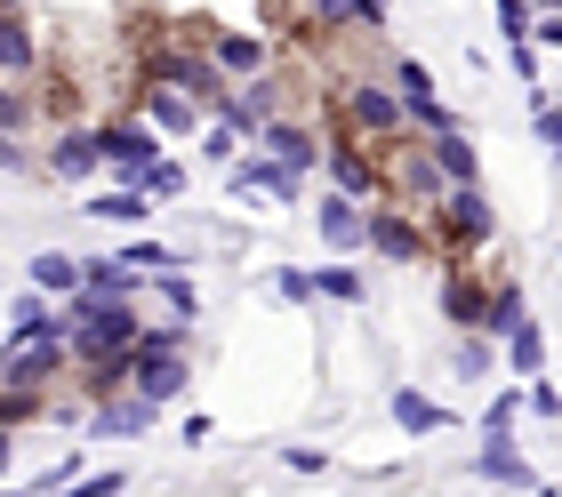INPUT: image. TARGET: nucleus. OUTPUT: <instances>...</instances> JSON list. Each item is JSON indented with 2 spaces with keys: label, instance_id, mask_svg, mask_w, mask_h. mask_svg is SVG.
Listing matches in <instances>:
<instances>
[{
  "label": "nucleus",
  "instance_id": "1",
  "mask_svg": "<svg viewBox=\"0 0 562 497\" xmlns=\"http://www.w3.org/2000/svg\"><path fill=\"white\" fill-rule=\"evenodd\" d=\"M186 385H193V329H186V321L137 329V337H130V394H145L153 409H169Z\"/></svg>",
  "mask_w": 562,
  "mask_h": 497
},
{
  "label": "nucleus",
  "instance_id": "2",
  "mask_svg": "<svg viewBox=\"0 0 562 497\" xmlns=\"http://www.w3.org/2000/svg\"><path fill=\"white\" fill-rule=\"evenodd\" d=\"M418 225H426L434 249H491V241H498V208H491V193H482V185H442Z\"/></svg>",
  "mask_w": 562,
  "mask_h": 497
},
{
  "label": "nucleus",
  "instance_id": "3",
  "mask_svg": "<svg viewBox=\"0 0 562 497\" xmlns=\"http://www.w3.org/2000/svg\"><path fill=\"white\" fill-rule=\"evenodd\" d=\"M65 346H72V370H89V361H113V353H130V337H137V305H72L65 297Z\"/></svg>",
  "mask_w": 562,
  "mask_h": 497
},
{
  "label": "nucleus",
  "instance_id": "4",
  "mask_svg": "<svg viewBox=\"0 0 562 497\" xmlns=\"http://www.w3.org/2000/svg\"><path fill=\"white\" fill-rule=\"evenodd\" d=\"M0 346H9V370H0V377H9V385H33V394H48V385L72 370V346H65V321H57V313H48L33 337H0Z\"/></svg>",
  "mask_w": 562,
  "mask_h": 497
},
{
  "label": "nucleus",
  "instance_id": "5",
  "mask_svg": "<svg viewBox=\"0 0 562 497\" xmlns=\"http://www.w3.org/2000/svg\"><path fill=\"white\" fill-rule=\"evenodd\" d=\"M362 257H378V266H426V257H434V241H426V225L411 217V208H386V201H370Z\"/></svg>",
  "mask_w": 562,
  "mask_h": 497
},
{
  "label": "nucleus",
  "instance_id": "6",
  "mask_svg": "<svg viewBox=\"0 0 562 497\" xmlns=\"http://www.w3.org/2000/svg\"><path fill=\"white\" fill-rule=\"evenodd\" d=\"M346 104V137H362V145H394L402 137V97H394V81H346L338 89Z\"/></svg>",
  "mask_w": 562,
  "mask_h": 497
},
{
  "label": "nucleus",
  "instance_id": "7",
  "mask_svg": "<svg viewBox=\"0 0 562 497\" xmlns=\"http://www.w3.org/2000/svg\"><path fill=\"white\" fill-rule=\"evenodd\" d=\"M161 161V137L130 113V121H113V128H97V169H113V185H137V177Z\"/></svg>",
  "mask_w": 562,
  "mask_h": 497
},
{
  "label": "nucleus",
  "instance_id": "8",
  "mask_svg": "<svg viewBox=\"0 0 562 497\" xmlns=\"http://www.w3.org/2000/svg\"><path fill=\"white\" fill-rule=\"evenodd\" d=\"M201 57H210L217 81L234 89V81H249V72L273 65V41H266V33H201Z\"/></svg>",
  "mask_w": 562,
  "mask_h": 497
},
{
  "label": "nucleus",
  "instance_id": "9",
  "mask_svg": "<svg viewBox=\"0 0 562 497\" xmlns=\"http://www.w3.org/2000/svg\"><path fill=\"white\" fill-rule=\"evenodd\" d=\"M145 81H169V89H186L193 104H210V113H217V97H225L217 65H210V57H193V48H161V57L145 65Z\"/></svg>",
  "mask_w": 562,
  "mask_h": 497
},
{
  "label": "nucleus",
  "instance_id": "10",
  "mask_svg": "<svg viewBox=\"0 0 562 497\" xmlns=\"http://www.w3.org/2000/svg\"><path fill=\"white\" fill-rule=\"evenodd\" d=\"M145 273H130L121 257H81V281H72V305H137Z\"/></svg>",
  "mask_w": 562,
  "mask_h": 497
},
{
  "label": "nucleus",
  "instance_id": "11",
  "mask_svg": "<svg viewBox=\"0 0 562 497\" xmlns=\"http://www.w3.org/2000/svg\"><path fill=\"white\" fill-rule=\"evenodd\" d=\"M273 113H281V89L266 81V72H249V81H234V89L217 97V121L234 128V137H258Z\"/></svg>",
  "mask_w": 562,
  "mask_h": 497
},
{
  "label": "nucleus",
  "instance_id": "12",
  "mask_svg": "<svg viewBox=\"0 0 562 497\" xmlns=\"http://www.w3.org/2000/svg\"><path fill=\"white\" fill-rule=\"evenodd\" d=\"M322 169H329V193H346V201H378V161H370V145L362 137H338V145H322Z\"/></svg>",
  "mask_w": 562,
  "mask_h": 497
},
{
  "label": "nucleus",
  "instance_id": "13",
  "mask_svg": "<svg viewBox=\"0 0 562 497\" xmlns=\"http://www.w3.org/2000/svg\"><path fill=\"white\" fill-rule=\"evenodd\" d=\"M153 426H161V409H153L145 394H130V385H121V394H97V409H89V433L97 441H137Z\"/></svg>",
  "mask_w": 562,
  "mask_h": 497
},
{
  "label": "nucleus",
  "instance_id": "14",
  "mask_svg": "<svg viewBox=\"0 0 562 497\" xmlns=\"http://www.w3.org/2000/svg\"><path fill=\"white\" fill-rule=\"evenodd\" d=\"M137 121L153 128V137H201V104H193L186 89H169V81H145Z\"/></svg>",
  "mask_w": 562,
  "mask_h": 497
},
{
  "label": "nucleus",
  "instance_id": "15",
  "mask_svg": "<svg viewBox=\"0 0 562 497\" xmlns=\"http://www.w3.org/2000/svg\"><path fill=\"white\" fill-rule=\"evenodd\" d=\"M362 225H370L362 201H346V193H322L314 201V233H322L329 257H362Z\"/></svg>",
  "mask_w": 562,
  "mask_h": 497
},
{
  "label": "nucleus",
  "instance_id": "16",
  "mask_svg": "<svg viewBox=\"0 0 562 497\" xmlns=\"http://www.w3.org/2000/svg\"><path fill=\"white\" fill-rule=\"evenodd\" d=\"M258 153H273L281 169H297V177H314L322 169V137L305 121H290V113H273L266 128H258Z\"/></svg>",
  "mask_w": 562,
  "mask_h": 497
},
{
  "label": "nucleus",
  "instance_id": "17",
  "mask_svg": "<svg viewBox=\"0 0 562 497\" xmlns=\"http://www.w3.org/2000/svg\"><path fill=\"white\" fill-rule=\"evenodd\" d=\"M225 193H234V201H249V193H266V201H297V193H305V177H297V169H281L273 153H249V161H234Z\"/></svg>",
  "mask_w": 562,
  "mask_h": 497
},
{
  "label": "nucleus",
  "instance_id": "18",
  "mask_svg": "<svg viewBox=\"0 0 562 497\" xmlns=\"http://www.w3.org/2000/svg\"><path fill=\"white\" fill-rule=\"evenodd\" d=\"M474 482H491V489H539L530 458L515 450V433H482V450H474Z\"/></svg>",
  "mask_w": 562,
  "mask_h": 497
},
{
  "label": "nucleus",
  "instance_id": "19",
  "mask_svg": "<svg viewBox=\"0 0 562 497\" xmlns=\"http://www.w3.org/2000/svg\"><path fill=\"white\" fill-rule=\"evenodd\" d=\"M24 72H41V41L16 9H0V81H24Z\"/></svg>",
  "mask_w": 562,
  "mask_h": 497
},
{
  "label": "nucleus",
  "instance_id": "20",
  "mask_svg": "<svg viewBox=\"0 0 562 497\" xmlns=\"http://www.w3.org/2000/svg\"><path fill=\"white\" fill-rule=\"evenodd\" d=\"M386 409H394V426L411 433V441H426V433H442V426H450V409L434 402V394H418V385H394V402H386Z\"/></svg>",
  "mask_w": 562,
  "mask_h": 497
},
{
  "label": "nucleus",
  "instance_id": "21",
  "mask_svg": "<svg viewBox=\"0 0 562 497\" xmlns=\"http://www.w3.org/2000/svg\"><path fill=\"white\" fill-rule=\"evenodd\" d=\"M426 161L442 169V185H482V161H474L467 128H450V137H426Z\"/></svg>",
  "mask_w": 562,
  "mask_h": 497
},
{
  "label": "nucleus",
  "instance_id": "22",
  "mask_svg": "<svg viewBox=\"0 0 562 497\" xmlns=\"http://www.w3.org/2000/svg\"><path fill=\"white\" fill-rule=\"evenodd\" d=\"M48 169H57L65 185L97 177V128H57V145H48Z\"/></svg>",
  "mask_w": 562,
  "mask_h": 497
},
{
  "label": "nucleus",
  "instance_id": "23",
  "mask_svg": "<svg viewBox=\"0 0 562 497\" xmlns=\"http://www.w3.org/2000/svg\"><path fill=\"white\" fill-rule=\"evenodd\" d=\"M145 290L169 305V321H186V329L201 321V290H193V273H186V266H169V273H145Z\"/></svg>",
  "mask_w": 562,
  "mask_h": 497
},
{
  "label": "nucleus",
  "instance_id": "24",
  "mask_svg": "<svg viewBox=\"0 0 562 497\" xmlns=\"http://www.w3.org/2000/svg\"><path fill=\"white\" fill-rule=\"evenodd\" d=\"M482 297H491V281L450 273V281H442V321H450V329H482Z\"/></svg>",
  "mask_w": 562,
  "mask_h": 497
},
{
  "label": "nucleus",
  "instance_id": "25",
  "mask_svg": "<svg viewBox=\"0 0 562 497\" xmlns=\"http://www.w3.org/2000/svg\"><path fill=\"white\" fill-rule=\"evenodd\" d=\"M515 321H530V297L515 290V281H491V297H482V337L498 346V337L515 329Z\"/></svg>",
  "mask_w": 562,
  "mask_h": 497
},
{
  "label": "nucleus",
  "instance_id": "26",
  "mask_svg": "<svg viewBox=\"0 0 562 497\" xmlns=\"http://www.w3.org/2000/svg\"><path fill=\"white\" fill-rule=\"evenodd\" d=\"M498 346H506V370H515V377H539L547 370V329L539 321H515Z\"/></svg>",
  "mask_w": 562,
  "mask_h": 497
},
{
  "label": "nucleus",
  "instance_id": "27",
  "mask_svg": "<svg viewBox=\"0 0 562 497\" xmlns=\"http://www.w3.org/2000/svg\"><path fill=\"white\" fill-rule=\"evenodd\" d=\"M24 281H33L41 297H72V281H81V257H65V249H41L33 266H24Z\"/></svg>",
  "mask_w": 562,
  "mask_h": 497
},
{
  "label": "nucleus",
  "instance_id": "28",
  "mask_svg": "<svg viewBox=\"0 0 562 497\" xmlns=\"http://www.w3.org/2000/svg\"><path fill=\"white\" fill-rule=\"evenodd\" d=\"M314 297H329V305H362L370 281H362V266H353V257H338V266H314Z\"/></svg>",
  "mask_w": 562,
  "mask_h": 497
},
{
  "label": "nucleus",
  "instance_id": "29",
  "mask_svg": "<svg viewBox=\"0 0 562 497\" xmlns=\"http://www.w3.org/2000/svg\"><path fill=\"white\" fill-rule=\"evenodd\" d=\"M89 217H105V225H145L153 201H145L137 185H113V193H89Z\"/></svg>",
  "mask_w": 562,
  "mask_h": 497
},
{
  "label": "nucleus",
  "instance_id": "30",
  "mask_svg": "<svg viewBox=\"0 0 562 497\" xmlns=\"http://www.w3.org/2000/svg\"><path fill=\"white\" fill-rule=\"evenodd\" d=\"M491 337H482V329H458V353H450V370L458 377H467V385H482V377H491Z\"/></svg>",
  "mask_w": 562,
  "mask_h": 497
},
{
  "label": "nucleus",
  "instance_id": "31",
  "mask_svg": "<svg viewBox=\"0 0 562 497\" xmlns=\"http://www.w3.org/2000/svg\"><path fill=\"white\" fill-rule=\"evenodd\" d=\"M130 489V474H121V465H81V474H72L57 497H121Z\"/></svg>",
  "mask_w": 562,
  "mask_h": 497
},
{
  "label": "nucleus",
  "instance_id": "32",
  "mask_svg": "<svg viewBox=\"0 0 562 497\" xmlns=\"http://www.w3.org/2000/svg\"><path fill=\"white\" fill-rule=\"evenodd\" d=\"M41 402H48V394H33V385H9V377H0V426H9V433H16V426H33Z\"/></svg>",
  "mask_w": 562,
  "mask_h": 497
},
{
  "label": "nucleus",
  "instance_id": "33",
  "mask_svg": "<svg viewBox=\"0 0 562 497\" xmlns=\"http://www.w3.org/2000/svg\"><path fill=\"white\" fill-rule=\"evenodd\" d=\"M33 121H41V104L24 97L16 81H0V137H24V128H33Z\"/></svg>",
  "mask_w": 562,
  "mask_h": 497
},
{
  "label": "nucleus",
  "instance_id": "34",
  "mask_svg": "<svg viewBox=\"0 0 562 497\" xmlns=\"http://www.w3.org/2000/svg\"><path fill=\"white\" fill-rule=\"evenodd\" d=\"M394 169H402V193H426V201H434V193H442V169H434V161H426V145H418V153H402V161H394Z\"/></svg>",
  "mask_w": 562,
  "mask_h": 497
},
{
  "label": "nucleus",
  "instance_id": "35",
  "mask_svg": "<svg viewBox=\"0 0 562 497\" xmlns=\"http://www.w3.org/2000/svg\"><path fill=\"white\" fill-rule=\"evenodd\" d=\"M137 193H145V201H177V193H186V161H153V169L137 177Z\"/></svg>",
  "mask_w": 562,
  "mask_h": 497
},
{
  "label": "nucleus",
  "instance_id": "36",
  "mask_svg": "<svg viewBox=\"0 0 562 497\" xmlns=\"http://www.w3.org/2000/svg\"><path fill=\"white\" fill-rule=\"evenodd\" d=\"M305 33H353V0H305Z\"/></svg>",
  "mask_w": 562,
  "mask_h": 497
},
{
  "label": "nucleus",
  "instance_id": "37",
  "mask_svg": "<svg viewBox=\"0 0 562 497\" xmlns=\"http://www.w3.org/2000/svg\"><path fill=\"white\" fill-rule=\"evenodd\" d=\"M515 417H522V385H498L491 409H482V433H515Z\"/></svg>",
  "mask_w": 562,
  "mask_h": 497
},
{
  "label": "nucleus",
  "instance_id": "38",
  "mask_svg": "<svg viewBox=\"0 0 562 497\" xmlns=\"http://www.w3.org/2000/svg\"><path fill=\"white\" fill-rule=\"evenodd\" d=\"M121 266H130V273H169V266H186V257L161 249V241H130V249H121Z\"/></svg>",
  "mask_w": 562,
  "mask_h": 497
},
{
  "label": "nucleus",
  "instance_id": "39",
  "mask_svg": "<svg viewBox=\"0 0 562 497\" xmlns=\"http://www.w3.org/2000/svg\"><path fill=\"white\" fill-rule=\"evenodd\" d=\"M273 297L281 305H314V266H273Z\"/></svg>",
  "mask_w": 562,
  "mask_h": 497
},
{
  "label": "nucleus",
  "instance_id": "40",
  "mask_svg": "<svg viewBox=\"0 0 562 497\" xmlns=\"http://www.w3.org/2000/svg\"><path fill=\"white\" fill-rule=\"evenodd\" d=\"M41 321H48V297H41V290H24V297L9 305V337H33Z\"/></svg>",
  "mask_w": 562,
  "mask_h": 497
},
{
  "label": "nucleus",
  "instance_id": "41",
  "mask_svg": "<svg viewBox=\"0 0 562 497\" xmlns=\"http://www.w3.org/2000/svg\"><path fill=\"white\" fill-rule=\"evenodd\" d=\"M281 465H290V474H305V482H322V474H329V458L314 450V441H290V450H281Z\"/></svg>",
  "mask_w": 562,
  "mask_h": 497
},
{
  "label": "nucleus",
  "instance_id": "42",
  "mask_svg": "<svg viewBox=\"0 0 562 497\" xmlns=\"http://www.w3.org/2000/svg\"><path fill=\"white\" fill-rule=\"evenodd\" d=\"M394 97H434V72H426L418 57H402V65H394Z\"/></svg>",
  "mask_w": 562,
  "mask_h": 497
},
{
  "label": "nucleus",
  "instance_id": "43",
  "mask_svg": "<svg viewBox=\"0 0 562 497\" xmlns=\"http://www.w3.org/2000/svg\"><path fill=\"white\" fill-rule=\"evenodd\" d=\"M0 169H9V177H16V169H33V161H24V137H0Z\"/></svg>",
  "mask_w": 562,
  "mask_h": 497
},
{
  "label": "nucleus",
  "instance_id": "44",
  "mask_svg": "<svg viewBox=\"0 0 562 497\" xmlns=\"http://www.w3.org/2000/svg\"><path fill=\"white\" fill-rule=\"evenodd\" d=\"M9 458H16V433H9V426H0V474H9Z\"/></svg>",
  "mask_w": 562,
  "mask_h": 497
},
{
  "label": "nucleus",
  "instance_id": "45",
  "mask_svg": "<svg viewBox=\"0 0 562 497\" xmlns=\"http://www.w3.org/2000/svg\"><path fill=\"white\" fill-rule=\"evenodd\" d=\"M0 497H33V489H0Z\"/></svg>",
  "mask_w": 562,
  "mask_h": 497
},
{
  "label": "nucleus",
  "instance_id": "46",
  "mask_svg": "<svg viewBox=\"0 0 562 497\" xmlns=\"http://www.w3.org/2000/svg\"><path fill=\"white\" fill-rule=\"evenodd\" d=\"M0 370H9V346H0Z\"/></svg>",
  "mask_w": 562,
  "mask_h": 497
},
{
  "label": "nucleus",
  "instance_id": "47",
  "mask_svg": "<svg viewBox=\"0 0 562 497\" xmlns=\"http://www.w3.org/2000/svg\"><path fill=\"white\" fill-rule=\"evenodd\" d=\"M297 9H305V0H297Z\"/></svg>",
  "mask_w": 562,
  "mask_h": 497
}]
</instances>
